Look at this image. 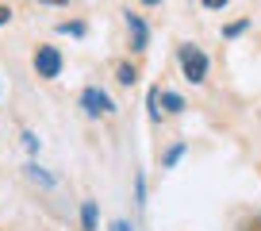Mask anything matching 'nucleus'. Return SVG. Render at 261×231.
Listing matches in <instances>:
<instances>
[{
  "mask_svg": "<svg viewBox=\"0 0 261 231\" xmlns=\"http://www.w3.org/2000/svg\"><path fill=\"white\" fill-rule=\"evenodd\" d=\"M180 70H185V77L192 85H200L207 77V54L200 47H192V42H185V47H180Z\"/></svg>",
  "mask_w": 261,
  "mask_h": 231,
  "instance_id": "1",
  "label": "nucleus"
},
{
  "mask_svg": "<svg viewBox=\"0 0 261 231\" xmlns=\"http://www.w3.org/2000/svg\"><path fill=\"white\" fill-rule=\"evenodd\" d=\"M35 74L46 77V81H54V77L62 74V50L58 47H39L35 50Z\"/></svg>",
  "mask_w": 261,
  "mask_h": 231,
  "instance_id": "2",
  "label": "nucleus"
},
{
  "mask_svg": "<svg viewBox=\"0 0 261 231\" xmlns=\"http://www.w3.org/2000/svg\"><path fill=\"white\" fill-rule=\"evenodd\" d=\"M81 108H85L89 115H108V112H115L112 97H108L104 89H96V85H89V89L81 93Z\"/></svg>",
  "mask_w": 261,
  "mask_h": 231,
  "instance_id": "3",
  "label": "nucleus"
},
{
  "mask_svg": "<svg viewBox=\"0 0 261 231\" xmlns=\"http://www.w3.org/2000/svg\"><path fill=\"white\" fill-rule=\"evenodd\" d=\"M127 27H130V47H135V50H146V39H150L146 24H142L139 16H127Z\"/></svg>",
  "mask_w": 261,
  "mask_h": 231,
  "instance_id": "4",
  "label": "nucleus"
},
{
  "mask_svg": "<svg viewBox=\"0 0 261 231\" xmlns=\"http://www.w3.org/2000/svg\"><path fill=\"white\" fill-rule=\"evenodd\" d=\"M81 227L85 231H96V204H92V200H85V204H81Z\"/></svg>",
  "mask_w": 261,
  "mask_h": 231,
  "instance_id": "5",
  "label": "nucleus"
},
{
  "mask_svg": "<svg viewBox=\"0 0 261 231\" xmlns=\"http://www.w3.org/2000/svg\"><path fill=\"white\" fill-rule=\"evenodd\" d=\"M162 104H165V112H173V115H177L180 108H185V100H180L177 93H162Z\"/></svg>",
  "mask_w": 261,
  "mask_h": 231,
  "instance_id": "6",
  "label": "nucleus"
},
{
  "mask_svg": "<svg viewBox=\"0 0 261 231\" xmlns=\"http://www.w3.org/2000/svg\"><path fill=\"white\" fill-rule=\"evenodd\" d=\"M135 77H139V74H135V66H119V81L123 85H135Z\"/></svg>",
  "mask_w": 261,
  "mask_h": 231,
  "instance_id": "7",
  "label": "nucleus"
},
{
  "mask_svg": "<svg viewBox=\"0 0 261 231\" xmlns=\"http://www.w3.org/2000/svg\"><path fill=\"white\" fill-rule=\"evenodd\" d=\"M65 35H85V24H62Z\"/></svg>",
  "mask_w": 261,
  "mask_h": 231,
  "instance_id": "8",
  "label": "nucleus"
},
{
  "mask_svg": "<svg viewBox=\"0 0 261 231\" xmlns=\"http://www.w3.org/2000/svg\"><path fill=\"white\" fill-rule=\"evenodd\" d=\"M180 154H185V147H173V150H169V154H165V166H173V162H177V158H180Z\"/></svg>",
  "mask_w": 261,
  "mask_h": 231,
  "instance_id": "9",
  "label": "nucleus"
},
{
  "mask_svg": "<svg viewBox=\"0 0 261 231\" xmlns=\"http://www.w3.org/2000/svg\"><path fill=\"white\" fill-rule=\"evenodd\" d=\"M23 147H27V150H39V139H35V135L27 131V135H23Z\"/></svg>",
  "mask_w": 261,
  "mask_h": 231,
  "instance_id": "10",
  "label": "nucleus"
},
{
  "mask_svg": "<svg viewBox=\"0 0 261 231\" xmlns=\"http://www.w3.org/2000/svg\"><path fill=\"white\" fill-rule=\"evenodd\" d=\"M112 231H135V227H130L127 220H115V223H112Z\"/></svg>",
  "mask_w": 261,
  "mask_h": 231,
  "instance_id": "11",
  "label": "nucleus"
},
{
  "mask_svg": "<svg viewBox=\"0 0 261 231\" xmlns=\"http://www.w3.org/2000/svg\"><path fill=\"white\" fill-rule=\"evenodd\" d=\"M8 19H12V8H4V4H0V27L8 24Z\"/></svg>",
  "mask_w": 261,
  "mask_h": 231,
  "instance_id": "12",
  "label": "nucleus"
},
{
  "mask_svg": "<svg viewBox=\"0 0 261 231\" xmlns=\"http://www.w3.org/2000/svg\"><path fill=\"white\" fill-rule=\"evenodd\" d=\"M204 8H227V0H204Z\"/></svg>",
  "mask_w": 261,
  "mask_h": 231,
  "instance_id": "13",
  "label": "nucleus"
},
{
  "mask_svg": "<svg viewBox=\"0 0 261 231\" xmlns=\"http://www.w3.org/2000/svg\"><path fill=\"white\" fill-rule=\"evenodd\" d=\"M246 231H261V220H257V223H250V227H246Z\"/></svg>",
  "mask_w": 261,
  "mask_h": 231,
  "instance_id": "14",
  "label": "nucleus"
},
{
  "mask_svg": "<svg viewBox=\"0 0 261 231\" xmlns=\"http://www.w3.org/2000/svg\"><path fill=\"white\" fill-rule=\"evenodd\" d=\"M42 4H69V0H42Z\"/></svg>",
  "mask_w": 261,
  "mask_h": 231,
  "instance_id": "15",
  "label": "nucleus"
},
{
  "mask_svg": "<svg viewBox=\"0 0 261 231\" xmlns=\"http://www.w3.org/2000/svg\"><path fill=\"white\" fill-rule=\"evenodd\" d=\"M139 4H162V0H139Z\"/></svg>",
  "mask_w": 261,
  "mask_h": 231,
  "instance_id": "16",
  "label": "nucleus"
}]
</instances>
